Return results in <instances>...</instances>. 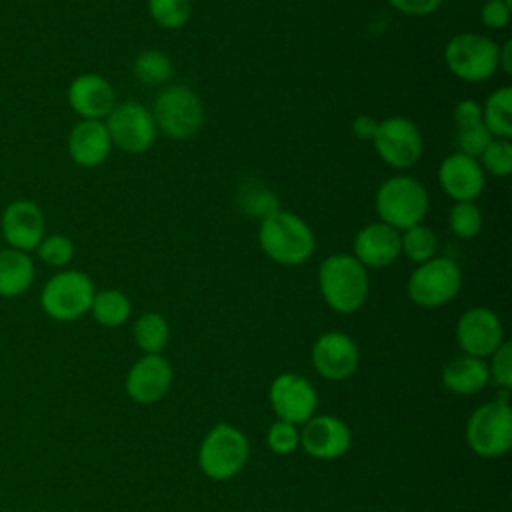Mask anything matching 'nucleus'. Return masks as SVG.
Returning <instances> with one entry per match:
<instances>
[{
  "label": "nucleus",
  "instance_id": "f257e3e1",
  "mask_svg": "<svg viewBox=\"0 0 512 512\" xmlns=\"http://www.w3.org/2000/svg\"><path fill=\"white\" fill-rule=\"evenodd\" d=\"M258 244L280 266L304 264L316 250V238L308 222L282 208L260 220Z\"/></svg>",
  "mask_w": 512,
  "mask_h": 512
},
{
  "label": "nucleus",
  "instance_id": "f03ea898",
  "mask_svg": "<svg viewBox=\"0 0 512 512\" xmlns=\"http://www.w3.org/2000/svg\"><path fill=\"white\" fill-rule=\"evenodd\" d=\"M318 288L334 312L352 314L368 300V270L352 254H330L318 268Z\"/></svg>",
  "mask_w": 512,
  "mask_h": 512
},
{
  "label": "nucleus",
  "instance_id": "7ed1b4c3",
  "mask_svg": "<svg viewBox=\"0 0 512 512\" xmlns=\"http://www.w3.org/2000/svg\"><path fill=\"white\" fill-rule=\"evenodd\" d=\"M428 206V190L420 180L408 174L386 178L378 186L374 198L378 220L398 232L422 224L428 214Z\"/></svg>",
  "mask_w": 512,
  "mask_h": 512
},
{
  "label": "nucleus",
  "instance_id": "20e7f679",
  "mask_svg": "<svg viewBox=\"0 0 512 512\" xmlns=\"http://www.w3.org/2000/svg\"><path fill=\"white\" fill-rule=\"evenodd\" d=\"M156 130L172 140H190L198 134L204 122V108L198 94L184 84L162 88L152 104Z\"/></svg>",
  "mask_w": 512,
  "mask_h": 512
},
{
  "label": "nucleus",
  "instance_id": "39448f33",
  "mask_svg": "<svg viewBox=\"0 0 512 512\" xmlns=\"http://www.w3.org/2000/svg\"><path fill=\"white\" fill-rule=\"evenodd\" d=\"M466 440L474 454L482 458H498L512 446V410L508 392L496 400L478 406L466 424Z\"/></svg>",
  "mask_w": 512,
  "mask_h": 512
},
{
  "label": "nucleus",
  "instance_id": "423d86ee",
  "mask_svg": "<svg viewBox=\"0 0 512 512\" xmlns=\"http://www.w3.org/2000/svg\"><path fill=\"white\" fill-rule=\"evenodd\" d=\"M94 294V282L86 272L60 270L44 284L40 306L48 318L56 322H72L90 312Z\"/></svg>",
  "mask_w": 512,
  "mask_h": 512
},
{
  "label": "nucleus",
  "instance_id": "0eeeda50",
  "mask_svg": "<svg viewBox=\"0 0 512 512\" xmlns=\"http://www.w3.org/2000/svg\"><path fill=\"white\" fill-rule=\"evenodd\" d=\"M500 46L478 32L454 34L444 46V62L452 76L464 82H484L498 70Z\"/></svg>",
  "mask_w": 512,
  "mask_h": 512
},
{
  "label": "nucleus",
  "instance_id": "6e6552de",
  "mask_svg": "<svg viewBox=\"0 0 512 512\" xmlns=\"http://www.w3.org/2000/svg\"><path fill=\"white\" fill-rule=\"evenodd\" d=\"M462 288L460 266L446 256L418 264L406 284L408 298L420 308H440L452 302Z\"/></svg>",
  "mask_w": 512,
  "mask_h": 512
},
{
  "label": "nucleus",
  "instance_id": "1a4fd4ad",
  "mask_svg": "<svg viewBox=\"0 0 512 512\" xmlns=\"http://www.w3.org/2000/svg\"><path fill=\"white\" fill-rule=\"evenodd\" d=\"M248 452L244 432L232 424H216L198 448V464L210 480H230L244 468Z\"/></svg>",
  "mask_w": 512,
  "mask_h": 512
},
{
  "label": "nucleus",
  "instance_id": "9d476101",
  "mask_svg": "<svg viewBox=\"0 0 512 512\" xmlns=\"http://www.w3.org/2000/svg\"><path fill=\"white\" fill-rule=\"evenodd\" d=\"M372 144L380 160L396 170L412 168L424 152L422 134L406 116H390L378 122Z\"/></svg>",
  "mask_w": 512,
  "mask_h": 512
},
{
  "label": "nucleus",
  "instance_id": "9b49d317",
  "mask_svg": "<svg viewBox=\"0 0 512 512\" xmlns=\"http://www.w3.org/2000/svg\"><path fill=\"white\" fill-rule=\"evenodd\" d=\"M112 146L126 154H142L156 140V124L152 112L140 102H122L104 118Z\"/></svg>",
  "mask_w": 512,
  "mask_h": 512
},
{
  "label": "nucleus",
  "instance_id": "f8f14e48",
  "mask_svg": "<svg viewBox=\"0 0 512 512\" xmlns=\"http://www.w3.org/2000/svg\"><path fill=\"white\" fill-rule=\"evenodd\" d=\"M268 396L278 420L290 424H304L314 416L318 406V394L314 386L304 376L294 372L276 376Z\"/></svg>",
  "mask_w": 512,
  "mask_h": 512
},
{
  "label": "nucleus",
  "instance_id": "ddd939ff",
  "mask_svg": "<svg viewBox=\"0 0 512 512\" xmlns=\"http://www.w3.org/2000/svg\"><path fill=\"white\" fill-rule=\"evenodd\" d=\"M456 342L468 356H490L504 342V328L498 314L484 306L466 310L456 322Z\"/></svg>",
  "mask_w": 512,
  "mask_h": 512
},
{
  "label": "nucleus",
  "instance_id": "4468645a",
  "mask_svg": "<svg viewBox=\"0 0 512 512\" xmlns=\"http://www.w3.org/2000/svg\"><path fill=\"white\" fill-rule=\"evenodd\" d=\"M44 214L34 200H12L0 218V232L8 248L22 252L34 250L44 238Z\"/></svg>",
  "mask_w": 512,
  "mask_h": 512
},
{
  "label": "nucleus",
  "instance_id": "2eb2a0df",
  "mask_svg": "<svg viewBox=\"0 0 512 512\" xmlns=\"http://www.w3.org/2000/svg\"><path fill=\"white\" fill-rule=\"evenodd\" d=\"M350 444V428L346 422L330 414L312 416L300 430V446L308 456L318 460H336L348 452Z\"/></svg>",
  "mask_w": 512,
  "mask_h": 512
},
{
  "label": "nucleus",
  "instance_id": "dca6fc26",
  "mask_svg": "<svg viewBox=\"0 0 512 512\" xmlns=\"http://www.w3.org/2000/svg\"><path fill=\"white\" fill-rule=\"evenodd\" d=\"M438 184L454 202H474L486 186V174L478 158L452 152L438 166Z\"/></svg>",
  "mask_w": 512,
  "mask_h": 512
},
{
  "label": "nucleus",
  "instance_id": "f3484780",
  "mask_svg": "<svg viewBox=\"0 0 512 512\" xmlns=\"http://www.w3.org/2000/svg\"><path fill=\"white\" fill-rule=\"evenodd\" d=\"M358 346L344 332H324L312 346V364L326 380H344L358 368Z\"/></svg>",
  "mask_w": 512,
  "mask_h": 512
},
{
  "label": "nucleus",
  "instance_id": "a211bd4d",
  "mask_svg": "<svg viewBox=\"0 0 512 512\" xmlns=\"http://www.w3.org/2000/svg\"><path fill=\"white\" fill-rule=\"evenodd\" d=\"M172 366L162 354H144L126 374V392L138 404H156L172 384Z\"/></svg>",
  "mask_w": 512,
  "mask_h": 512
},
{
  "label": "nucleus",
  "instance_id": "6ab92c4d",
  "mask_svg": "<svg viewBox=\"0 0 512 512\" xmlns=\"http://www.w3.org/2000/svg\"><path fill=\"white\" fill-rule=\"evenodd\" d=\"M68 104L82 120H104L116 106L112 84L94 72L76 76L66 90Z\"/></svg>",
  "mask_w": 512,
  "mask_h": 512
},
{
  "label": "nucleus",
  "instance_id": "aec40b11",
  "mask_svg": "<svg viewBox=\"0 0 512 512\" xmlns=\"http://www.w3.org/2000/svg\"><path fill=\"white\" fill-rule=\"evenodd\" d=\"M354 258L366 268H386L400 256V232L384 222H370L354 236Z\"/></svg>",
  "mask_w": 512,
  "mask_h": 512
},
{
  "label": "nucleus",
  "instance_id": "412c9836",
  "mask_svg": "<svg viewBox=\"0 0 512 512\" xmlns=\"http://www.w3.org/2000/svg\"><path fill=\"white\" fill-rule=\"evenodd\" d=\"M112 152L104 120H80L68 134V154L82 168L100 166Z\"/></svg>",
  "mask_w": 512,
  "mask_h": 512
},
{
  "label": "nucleus",
  "instance_id": "4be33fe9",
  "mask_svg": "<svg viewBox=\"0 0 512 512\" xmlns=\"http://www.w3.org/2000/svg\"><path fill=\"white\" fill-rule=\"evenodd\" d=\"M488 364L484 358L476 356H456L442 368V384L446 390L460 394V396H470L480 392L488 384Z\"/></svg>",
  "mask_w": 512,
  "mask_h": 512
},
{
  "label": "nucleus",
  "instance_id": "5701e85b",
  "mask_svg": "<svg viewBox=\"0 0 512 512\" xmlns=\"http://www.w3.org/2000/svg\"><path fill=\"white\" fill-rule=\"evenodd\" d=\"M34 262L28 252L16 248L0 250V296L16 298L28 292L34 282Z\"/></svg>",
  "mask_w": 512,
  "mask_h": 512
},
{
  "label": "nucleus",
  "instance_id": "b1692460",
  "mask_svg": "<svg viewBox=\"0 0 512 512\" xmlns=\"http://www.w3.org/2000/svg\"><path fill=\"white\" fill-rule=\"evenodd\" d=\"M482 110V124L494 138H508L512 136V88L500 86L488 94Z\"/></svg>",
  "mask_w": 512,
  "mask_h": 512
},
{
  "label": "nucleus",
  "instance_id": "393cba45",
  "mask_svg": "<svg viewBox=\"0 0 512 512\" xmlns=\"http://www.w3.org/2000/svg\"><path fill=\"white\" fill-rule=\"evenodd\" d=\"M90 314L100 326L118 328L128 322L132 314V304L122 290L104 288L94 294L90 304Z\"/></svg>",
  "mask_w": 512,
  "mask_h": 512
},
{
  "label": "nucleus",
  "instance_id": "a878e982",
  "mask_svg": "<svg viewBox=\"0 0 512 512\" xmlns=\"http://www.w3.org/2000/svg\"><path fill=\"white\" fill-rule=\"evenodd\" d=\"M136 346L144 354H160L170 338V326L158 312H144L132 326Z\"/></svg>",
  "mask_w": 512,
  "mask_h": 512
},
{
  "label": "nucleus",
  "instance_id": "bb28decb",
  "mask_svg": "<svg viewBox=\"0 0 512 512\" xmlns=\"http://www.w3.org/2000/svg\"><path fill=\"white\" fill-rule=\"evenodd\" d=\"M438 238L426 224H416L400 232V254H404L414 264H422L436 256Z\"/></svg>",
  "mask_w": 512,
  "mask_h": 512
},
{
  "label": "nucleus",
  "instance_id": "cd10ccee",
  "mask_svg": "<svg viewBox=\"0 0 512 512\" xmlns=\"http://www.w3.org/2000/svg\"><path fill=\"white\" fill-rule=\"evenodd\" d=\"M132 70L144 84H164L172 76V60L160 50H144L134 58Z\"/></svg>",
  "mask_w": 512,
  "mask_h": 512
},
{
  "label": "nucleus",
  "instance_id": "c85d7f7f",
  "mask_svg": "<svg viewBox=\"0 0 512 512\" xmlns=\"http://www.w3.org/2000/svg\"><path fill=\"white\" fill-rule=\"evenodd\" d=\"M150 18L164 30L182 28L192 16L190 0H148Z\"/></svg>",
  "mask_w": 512,
  "mask_h": 512
},
{
  "label": "nucleus",
  "instance_id": "c756f323",
  "mask_svg": "<svg viewBox=\"0 0 512 512\" xmlns=\"http://www.w3.org/2000/svg\"><path fill=\"white\" fill-rule=\"evenodd\" d=\"M448 226L460 240H470L482 230V210L476 202H454L448 210Z\"/></svg>",
  "mask_w": 512,
  "mask_h": 512
},
{
  "label": "nucleus",
  "instance_id": "7c9ffc66",
  "mask_svg": "<svg viewBox=\"0 0 512 512\" xmlns=\"http://www.w3.org/2000/svg\"><path fill=\"white\" fill-rule=\"evenodd\" d=\"M478 162L484 174L496 178L508 176L512 172V142L508 138H492L478 156Z\"/></svg>",
  "mask_w": 512,
  "mask_h": 512
},
{
  "label": "nucleus",
  "instance_id": "2f4dec72",
  "mask_svg": "<svg viewBox=\"0 0 512 512\" xmlns=\"http://www.w3.org/2000/svg\"><path fill=\"white\" fill-rule=\"evenodd\" d=\"M34 250L38 258L50 268H64L74 258V242L66 234H48Z\"/></svg>",
  "mask_w": 512,
  "mask_h": 512
},
{
  "label": "nucleus",
  "instance_id": "473e14b6",
  "mask_svg": "<svg viewBox=\"0 0 512 512\" xmlns=\"http://www.w3.org/2000/svg\"><path fill=\"white\" fill-rule=\"evenodd\" d=\"M494 136L486 130V126L480 122H472V124H464V126H456L454 128V146L456 152L478 158L482 154V150L486 148V144L492 140Z\"/></svg>",
  "mask_w": 512,
  "mask_h": 512
},
{
  "label": "nucleus",
  "instance_id": "72a5a7b5",
  "mask_svg": "<svg viewBox=\"0 0 512 512\" xmlns=\"http://www.w3.org/2000/svg\"><path fill=\"white\" fill-rule=\"evenodd\" d=\"M266 444L274 454H292L300 446V430L296 428V424L276 420L266 432Z\"/></svg>",
  "mask_w": 512,
  "mask_h": 512
},
{
  "label": "nucleus",
  "instance_id": "f704fd0d",
  "mask_svg": "<svg viewBox=\"0 0 512 512\" xmlns=\"http://www.w3.org/2000/svg\"><path fill=\"white\" fill-rule=\"evenodd\" d=\"M490 356L492 362L488 366V376L496 386L508 392L512 388V344L504 340Z\"/></svg>",
  "mask_w": 512,
  "mask_h": 512
},
{
  "label": "nucleus",
  "instance_id": "c9c22d12",
  "mask_svg": "<svg viewBox=\"0 0 512 512\" xmlns=\"http://www.w3.org/2000/svg\"><path fill=\"white\" fill-rule=\"evenodd\" d=\"M242 204H244V208L250 216H258L260 220H264L266 216L280 210V206L276 202V196L270 194L268 190H262V188H256V190L252 188L250 192H246L242 196Z\"/></svg>",
  "mask_w": 512,
  "mask_h": 512
},
{
  "label": "nucleus",
  "instance_id": "e433bc0d",
  "mask_svg": "<svg viewBox=\"0 0 512 512\" xmlns=\"http://www.w3.org/2000/svg\"><path fill=\"white\" fill-rule=\"evenodd\" d=\"M480 20L486 28L502 30L510 22V0H488L480 8Z\"/></svg>",
  "mask_w": 512,
  "mask_h": 512
},
{
  "label": "nucleus",
  "instance_id": "4c0bfd02",
  "mask_svg": "<svg viewBox=\"0 0 512 512\" xmlns=\"http://www.w3.org/2000/svg\"><path fill=\"white\" fill-rule=\"evenodd\" d=\"M444 0H388V4L406 16H428L442 6Z\"/></svg>",
  "mask_w": 512,
  "mask_h": 512
},
{
  "label": "nucleus",
  "instance_id": "58836bf2",
  "mask_svg": "<svg viewBox=\"0 0 512 512\" xmlns=\"http://www.w3.org/2000/svg\"><path fill=\"white\" fill-rule=\"evenodd\" d=\"M482 120V110H480V102L472 100V98H464L460 100L454 110H452V122L454 128L456 126H464V124H472V122H480Z\"/></svg>",
  "mask_w": 512,
  "mask_h": 512
},
{
  "label": "nucleus",
  "instance_id": "ea45409f",
  "mask_svg": "<svg viewBox=\"0 0 512 512\" xmlns=\"http://www.w3.org/2000/svg\"><path fill=\"white\" fill-rule=\"evenodd\" d=\"M376 126L378 122L372 118V116H366V114H360L354 118L352 122V132L356 138L360 140H372L374 132H376Z\"/></svg>",
  "mask_w": 512,
  "mask_h": 512
},
{
  "label": "nucleus",
  "instance_id": "a19ab883",
  "mask_svg": "<svg viewBox=\"0 0 512 512\" xmlns=\"http://www.w3.org/2000/svg\"><path fill=\"white\" fill-rule=\"evenodd\" d=\"M498 70H502L504 74H512V44L510 42H506L498 50Z\"/></svg>",
  "mask_w": 512,
  "mask_h": 512
},
{
  "label": "nucleus",
  "instance_id": "79ce46f5",
  "mask_svg": "<svg viewBox=\"0 0 512 512\" xmlns=\"http://www.w3.org/2000/svg\"><path fill=\"white\" fill-rule=\"evenodd\" d=\"M484 2H488V0H484Z\"/></svg>",
  "mask_w": 512,
  "mask_h": 512
}]
</instances>
